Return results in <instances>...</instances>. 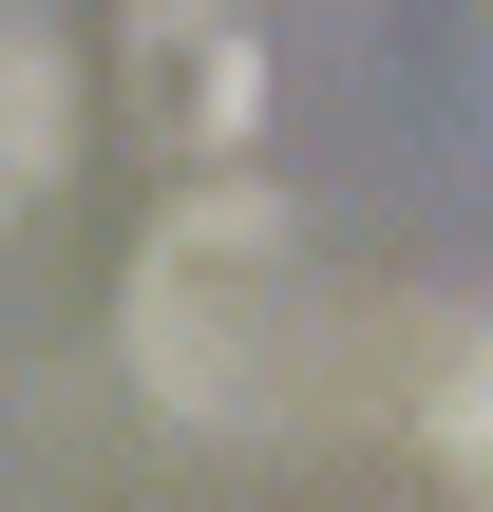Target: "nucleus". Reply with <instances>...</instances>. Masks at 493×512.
<instances>
[{
    "instance_id": "f257e3e1",
    "label": "nucleus",
    "mask_w": 493,
    "mask_h": 512,
    "mask_svg": "<svg viewBox=\"0 0 493 512\" xmlns=\"http://www.w3.org/2000/svg\"><path fill=\"white\" fill-rule=\"evenodd\" d=\"M342 323H323V266L285 209H171L152 266H133V380L190 418V437H285L323 399Z\"/></svg>"
},
{
    "instance_id": "f03ea898",
    "label": "nucleus",
    "mask_w": 493,
    "mask_h": 512,
    "mask_svg": "<svg viewBox=\"0 0 493 512\" xmlns=\"http://www.w3.org/2000/svg\"><path fill=\"white\" fill-rule=\"evenodd\" d=\"M57 133H76V57H57L38 0H0V209L57 171Z\"/></svg>"
}]
</instances>
